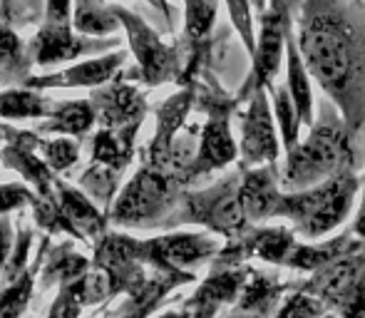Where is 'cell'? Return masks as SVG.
Listing matches in <instances>:
<instances>
[{
  "label": "cell",
  "mask_w": 365,
  "mask_h": 318,
  "mask_svg": "<svg viewBox=\"0 0 365 318\" xmlns=\"http://www.w3.org/2000/svg\"><path fill=\"white\" fill-rule=\"evenodd\" d=\"M296 25L308 73L356 135L365 125V5L361 0H303Z\"/></svg>",
  "instance_id": "6da1fadb"
},
{
  "label": "cell",
  "mask_w": 365,
  "mask_h": 318,
  "mask_svg": "<svg viewBox=\"0 0 365 318\" xmlns=\"http://www.w3.org/2000/svg\"><path fill=\"white\" fill-rule=\"evenodd\" d=\"M353 137L356 135L348 130L338 107L331 100L323 102L316 122L308 127V137L286 152L281 169L284 192H301L341 172L356 169Z\"/></svg>",
  "instance_id": "7a4b0ae2"
},
{
  "label": "cell",
  "mask_w": 365,
  "mask_h": 318,
  "mask_svg": "<svg viewBox=\"0 0 365 318\" xmlns=\"http://www.w3.org/2000/svg\"><path fill=\"white\" fill-rule=\"evenodd\" d=\"M361 187L356 169H351L301 192H284L279 219H289L293 232L316 241L346 222Z\"/></svg>",
  "instance_id": "3957f363"
},
{
  "label": "cell",
  "mask_w": 365,
  "mask_h": 318,
  "mask_svg": "<svg viewBox=\"0 0 365 318\" xmlns=\"http://www.w3.org/2000/svg\"><path fill=\"white\" fill-rule=\"evenodd\" d=\"M182 184L184 179L172 169L145 164L112 207V222L132 224V227L135 224H140V227L159 224L164 217L174 214V207L182 199V194H179Z\"/></svg>",
  "instance_id": "277c9868"
},
{
  "label": "cell",
  "mask_w": 365,
  "mask_h": 318,
  "mask_svg": "<svg viewBox=\"0 0 365 318\" xmlns=\"http://www.w3.org/2000/svg\"><path fill=\"white\" fill-rule=\"evenodd\" d=\"M241 174H244V169L236 174H229V177L221 179V182H217L209 189L182 194V199H179L182 207L174 209L169 222L204 224L207 229L221 234V237H226L229 241L239 239L241 234L251 227V222L246 219L244 209H241V202H239Z\"/></svg>",
  "instance_id": "5b68a950"
},
{
  "label": "cell",
  "mask_w": 365,
  "mask_h": 318,
  "mask_svg": "<svg viewBox=\"0 0 365 318\" xmlns=\"http://www.w3.org/2000/svg\"><path fill=\"white\" fill-rule=\"evenodd\" d=\"M293 289L326 304L338 318H365V249L323 266Z\"/></svg>",
  "instance_id": "8992f818"
},
{
  "label": "cell",
  "mask_w": 365,
  "mask_h": 318,
  "mask_svg": "<svg viewBox=\"0 0 365 318\" xmlns=\"http://www.w3.org/2000/svg\"><path fill=\"white\" fill-rule=\"evenodd\" d=\"M291 33V0H269L261 13V28L256 33V48L251 53V73L236 95V102L249 100L254 92L271 90L281 70L284 50Z\"/></svg>",
  "instance_id": "52a82bcc"
},
{
  "label": "cell",
  "mask_w": 365,
  "mask_h": 318,
  "mask_svg": "<svg viewBox=\"0 0 365 318\" xmlns=\"http://www.w3.org/2000/svg\"><path fill=\"white\" fill-rule=\"evenodd\" d=\"M115 15L120 18L122 28L127 30V40H130V48L137 58L140 65V78L147 85H162L174 78H182V55L177 48L167 45L152 28L135 15L132 10L120 8V5H112Z\"/></svg>",
  "instance_id": "ba28073f"
},
{
  "label": "cell",
  "mask_w": 365,
  "mask_h": 318,
  "mask_svg": "<svg viewBox=\"0 0 365 318\" xmlns=\"http://www.w3.org/2000/svg\"><path fill=\"white\" fill-rule=\"evenodd\" d=\"M219 241L209 234H169L140 241V261L159 274H192V269L219 256Z\"/></svg>",
  "instance_id": "9c48e42d"
},
{
  "label": "cell",
  "mask_w": 365,
  "mask_h": 318,
  "mask_svg": "<svg viewBox=\"0 0 365 318\" xmlns=\"http://www.w3.org/2000/svg\"><path fill=\"white\" fill-rule=\"evenodd\" d=\"M249 105L241 117V169L261 167V164H279L281 140L276 135L274 107L269 102V90H259L249 97Z\"/></svg>",
  "instance_id": "30bf717a"
},
{
  "label": "cell",
  "mask_w": 365,
  "mask_h": 318,
  "mask_svg": "<svg viewBox=\"0 0 365 318\" xmlns=\"http://www.w3.org/2000/svg\"><path fill=\"white\" fill-rule=\"evenodd\" d=\"M236 157H239V147H236L234 137H231L229 105L219 102V105L209 107V122L204 125L202 137H199L197 157H194L192 167L187 172V182H194L202 174L224 169Z\"/></svg>",
  "instance_id": "8fae6325"
},
{
  "label": "cell",
  "mask_w": 365,
  "mask_h": 318,
  "mask_svg": "<svg viewBox=\"0 0 365 318\" xmlns=\"http://www.w3.org/2000/svg\"><path fill=\"white\" fill-rule=\"evenodd\" d=\"M281 199H284V187H281L279 164H261V167L244 169L239 202L251 224L279 219Z\"/></svg>",
  "instance_id": "7c38bea8"
},
{
  "label": "cell",
  "mask_w": 365,
  "mask_h": 318,
  "mask_svg": "<svg viewBox=\"0 0 365 318\" xmlns=\"http://www.w3.org/2000/svg\"><path fill=\"white\" fill-rule=\"evenodd\" d=\"M107 48L102 40H85L75 38L73 23H50L43 20V28L33 38L28 48V60L38 65H53L65 63V60H77L80 55L90 53V50Z\"/></svg>",
  "instance_id": "4fadbf2b"
},
{
  "label": "cell",
  "mask_w": 365,
  "mask_h": 318,
  "mask_svg": "<svg viewBox=\"0 0 365 318\" xmlns=\"http://www.w3.org/2000/svg\"><path fill=\"white\" fill-rule=\"evenodd\" d=\"M92 107L100 115V122L107 130H125V127H140L145 117V97L135 87L125 82H115L107 90L92 95Z\"/></svg>",
  "instance_id": "5bb4252c"
},
{
  "label": "cell",
  "mask_w": 365,
  "mask_h": 318,
  "mask_svg": "<svg viewBox=\"0 0 365 318\" xmlns=\"http://www.w3.org/2000/svg\"><path fill=\"white\" fill-rule=\"evenodd\" d=\"M127 53L117 50V53H107L97 60H87L75 68H68L58 75H48V78H28L23 80V87L30 90H45V87H97L112 80V75L125 65Z\"/></svg>",
  "instance_id": "9a60e30c"
},
{
  "label": "cell",
  "mask_w": 365,
  "mask_h": 318,
  "mask_svg": "<svg viewBox=\"0 0 365 318\" xmlns=\"http://www.w3.org/2000/svg\"><path fill=\"white\" fill-rule=\"evenodd\" d=\"M353 237H356V234L348 229V232L338 234V237H333V239H326V241H308V244H301V241H298V244L293 246V251L289 254V259H286L284 266L296 269V271L316 274L318 269H323V266L343 259V256L363 251L365 241L353 239Z\"/></svg>",
  "instance_id": "2e32d148"
},
{
  "label": "cell",
  "mask_w": 365,
  "mask_h": 318,
  "mask_svg": "<svg viewBox=\"0 0 365 318\" xmlns=\"http://www.w3.org/2000/svg\"><path fill=\"white\" fill-rule=\"evenodd\" d=\"M286 87H289L296 110L301 115V122L311 127L316 122V107H313V90H311V73H308L303 55L298 50L296 35L289 33L286 43Z\"/></svg>",
  "instance_id": "e0dca14e"
},
{
  "label": "cell",
  "mask_w": 365,
  "mask_h": 318,
  "mask_svg": "<svg viewBox=\"0 0 365 318\" xmlns=\"http://www.w3.org/2000/svg\"><path fill=\"white\" fill-rule=\"evenodd\" d=\"M58 197H60L58 199L60 207L65 209V214H68V219L75 224L77 232L85 234V237H97V234H102L105 219H102V214L97 212L90 199L82 197L73 187H65V184H60V182H58Z\"/></svg>",
  "instance_id": "ac0fdd59"
},
{
  "label": "cell",
  "mask_w": 365,
  "mask_h": 318,
  "mask_svg": "<svg viewBox=\"0 0 365 318\" xmlns=\"http://www.w3.org/2000/svg\"><path fill=\"white\" fill-rule=\"evenodd\" d=\"M75 15L73 25L82 35H110L120 28V18L115 15L112 5H105L102 0H73Z\"/></svg>",
  "instance_id": "d6986e66"
},
{
  "label": "cell",
  "mask_w": 365,
  "mask_h": 318,
  "mask_svg": "<svg viewBox=\"0 0 365 318\" xmlns=\"http://www.w3.org/2000/svg\"><path fill=\"white\" fill-rule=\"evenodd\" d=\"M97 120V112L92 102H65L58 110H53L48 122L40 125L43 132H60V135H85Z\"/></svg>",
  "instance_id": "ffe728a7"
},
{
  "label": "cell",
  "mask_w": 365,
  "mask_h": 318,
  "mask_svg": "<svg viewBox=\"0 0 365 318\" xmlns=\"http://www.w3.org/2000/svg\"><path fill=\"white\" fill-rule=\"evenodd\" d=\"M271 97H274V117L276 127H279L281 142H284V150L291 152L293 147L301 142V115L296 110V102H293L291 92L286 85H274L271 87Z\"/></svg>",
  "instance_id": "44dd1931"
},
{
  "label": "cell",
  "mask_w": 365,
  "mask_h": 318,
  "mask_svg": "<svg viewBox=\"0 0 365 318\" xmlns=\"http://www.w3.org/2000/svg\"><path fill=\"white\" fill-rule=\"evenodd\" d=\"M217 0H184V35L192 45H204L217 23Z\"/></svg>",
  "instance_id": "7402d4cb"
},
{
  "label": "cell",
  "mask_w": 365,
  "mask_h": 318,
  "mask_svg": "<svg viewBox=\"0 0 365 318\" xmlns=\"http://www.w3.org/2000/svg\"><path fill=\"white\" fill-rule=\"evenodd\" d=\"M48 112L45 97L28 90H8L0 92V117L10 120H25V117H43Z\"/></svg>",
  "instance_id": "603a6c76"
},
{
  "label": "cell",
  "mask_w": 365,
  "mask_h": 318,
  "mask_svg": "<svg viewBox=\"0 0 365 318\" xmlns=\"http://www.w3.org/2000/svg\"><path fill=\"white\" fill-rule=\"evenodd\" d=\"M35 284V269H28L20 279L10 281L3 291H0V318H20L30 301Z\"/></svg>",
  "instance_id": "cb8c5ba5"
},
{
  "label": "cell",
  "mask_w": 365,
  "mask_h": 318,
  "mask_svg": "<svg viewBox=\"0 0 365 318\" xmlns=\"http://www.w3.org/2000/svg\"><path fill=\"white\" fill-rule=\"evenodd\" d=\"M326 314H331V311L326 309V304H321V301L313 299V296L303 294V291L293 289V294L286 296L274 318H323Z\"/></svg>",
  "instance_id": "d4e9b609"
},
{
  "label": "cell",
  "mask_w": 365,
  "mask_h": 318,
  "mask_svg": "<svg viewBox=\"0 0 365 318\" xmlns=\"http://www.w3.org/2000/svg\"><path fill=\"white\" fill-rule=\"evenodd\" d=\"M226 8H229V18H231V25L236 28L239 38L244 40L246 50L254 53L256 48V28H254V0H224Z\"/></svg>",
  "instance_id": "484cf974"
},
{
  "label": "cell",
  "mask_w": 365,
  "mask_h": 318,
  "mask_svg": "<svg viewBox=\"0 0 365 318\" xmlns=\"http://www.w3.org/2000/svg\"><path fill=\"white\" fill-rule=\"evenodd\" d=\"M30 60L25 58V48L15 30L8 23L0 20V68L15 70L18 65H28Z\"/></svg>",
  "instance_id": "4316f807"
},
{
  "label": "cell",
  "mask_w": 365,
  "mask_h": 318,
  "mask_svg": "<svg viewBox=\"0 0 365 318\" xmlns=\"http://www.w3.org/2000/svg\"><path fill=\"white\" fill-rule=\"evenodd\" d=\"M80 157V150L73 140H53L45 145V159L55 172H63V169L73 167Z\"/></svg>",
  "instance_id": "83f0119b"
},
{
  "label": "cell",
  "mask_w": 365,
  "mask_h": 318,
  "mask_svg": "<svg viewBox=\"0 0 365 318\" xmlns=\"http://www.w3.org/2000/svg\"><path fill=\"white\" fill-rule=\"evenodd\" d=\"M30 229H20V237H18V246H15V254L8 259V269H5V284L10 281L20 279L23 276V266H25V256H28L30 249Z\"/></svg>",
  "instance_id": "f1b7e54d"
},
{
  "label": "cell",
  "mask_w": 365,
  "mask_h": 318,
  "mask_svg": "<svg viewBox=\"0 0 365 318\" xmlns=\"http://www.w3.org/2000/svg\"><path fill=\"white\" fill-rule=\"evenodd\" d=\"M33 197L35 194H30L23 184H3L0 187V214L23 207L25 202H33Z\"/></svg>",
  "instance_id": "f546056e"
},
{
  "label": "cell",
  "mask_w": 365,
  "mask_h": 318,
  "mask_svg": "<svg viewBox=\"0 0 365 318\" xmlns=\"http://www.w3.org/2000/svg\"><path fill=\"white\" fill-rule=\"evenodd\" d=\"M10 246H13V229H10L8 219H0V271L8 264Z\"/></svg>",
  "instance_id": "4dcf8cb0"
},
{
  "label": "cell",
  "mask_w": 365,
  "mask_h": 318,
  "mask_svg": "<svg viewBox=\"0 0 365 318\" xmlns=\"http://www.w3.org/2000/svg\"><path fill=\"white\" fill-rule=\"evenodd\" d=\"M351 232L361 241H365V179H363V202H361V207H358V214L351 224Z\"/></svg>",
  "instance_id": "1f68e13d"
},
{
  "label": "cell",
  "mask_w": 365,
  "mask_h": 318,
  "mask_svg": "<svg viewBox=\"0 0 365 318\" xmlns=\"http://www.w3.org/2000/svg\"><path fill=\"white\" fill-rule=\"evenodd\" d=\"M192 316H194V311L187 309V306H182L179 311H167V314H162L157 318H192Z\"/></svg>",
  "instance_id": "d6a6232c"
},
{
  "label": "cell",
  "mask_w": 365,
  "mask_h": 318,
  "mask_svg": "<svg viewBox=\"0 0 365 318\" xmlns=\"http://www.w3.org/2000/svg\"><path fill=\"white\" fill-rule=\"evenodd\" d=\"M254 8L259 10V13H264V10L269 8V0H254Z\"/></svg>",
  "instance_id": "836d02e7"
},
{
  "label": "cell",
  "mask_w": 365,
  "mask_h": 318,
  "mask_svg": "<svg viewBox=\"0 0 365 318\" xmlns=\"http://www.w3.org/2000/svg\"><path fill=\"white\" fill-rule=\"evenodd\" d=\"M323 318H338L336 314H326V316H323Z\"/></svg>",
  "instance_id": "e575fe53"
}]
</instances>
